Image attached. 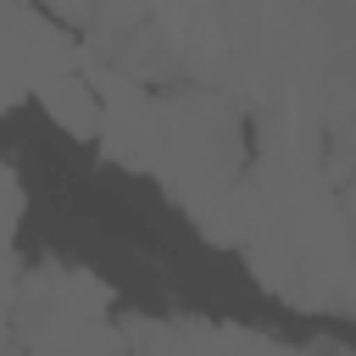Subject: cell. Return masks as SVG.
Returning <instances> with one entry per match:
<instances>
[{"mask_svg":"<svg viewBox=\"0 0 356 356\" xmlns=\"http://www.w3.org/2000/svg\"><path fill=\"white\" fill-rule=\"evenodd\" d=\"M33 95L50 106V117H56L67 134H78V139H95V134H100V95H95V83L83 78V67L44 78Z\"/></svg>","mask_w":356,"mask_h":356,"instance_id":"2","label":"cell"},{"mask_svg":"<svg viewBox=\"0 0 356 356\" xmlns=\"http://www.w3.org/2000/svg\"><path fill=\"white\" fill-rule=\"evenodd\" d=\"M72 67H78V50L44 11H33L28 0H0V111L17 95H33L44 78Z\"/></svg>","mask_w":356,"mask_h":356,"instance_id":"1","label":"cell"}]
</instances>
